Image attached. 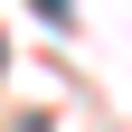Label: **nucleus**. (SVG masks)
<instances>
[{
  "label": "nucleus",
  "mask_w": 132,
  "mask_h": 132,
  "mask_svg": "<svg viewBox=\"0 0 132 132\" xmlns=\"http://www.w3.org/2000/svg\"><path fill=\"white\" fill-rule=\"evenodd\" d=\"M38 10H47V19H66V0H38Z\"/></svg>",
  "instance_id": "1"
}]
</instances>
